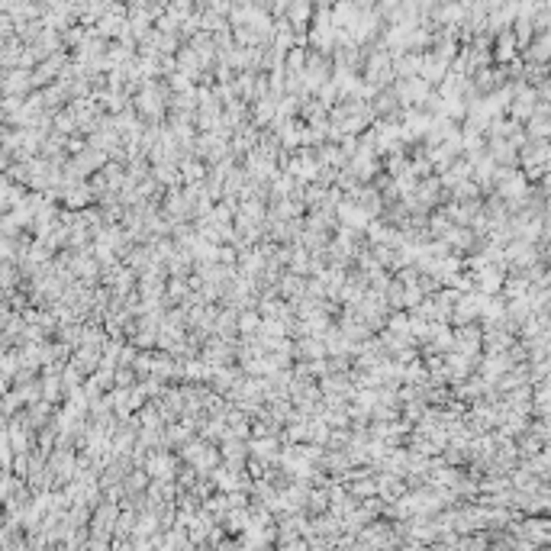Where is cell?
Wrapping results in <instances>:
<instances>
[{"mask_svg": "<svg viewBox=\"0 0 551 551\" xmlns=\"http://www.w3.org/2000/svg\"><path fill=\"white\" fill-rule=\"evenodd\" d=\"M522 187H526V184H522L519 178H516V180H506V187H503V194H506V197H522Z\"/></svg>", "mask_w": 551, "mask_h": 551, "instance_id": "1", "label": "cell"}]
</instances>
